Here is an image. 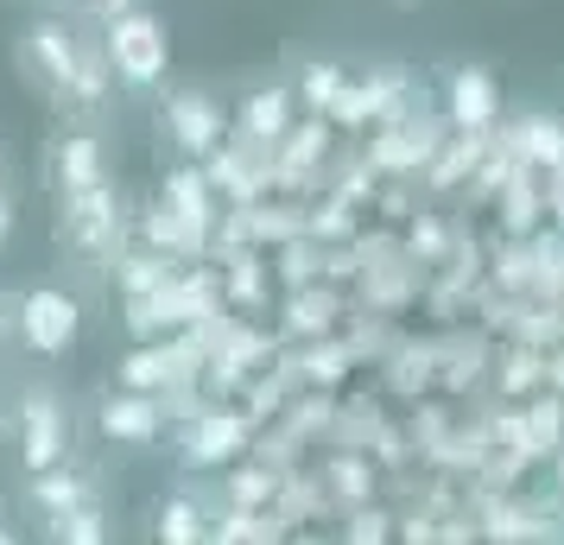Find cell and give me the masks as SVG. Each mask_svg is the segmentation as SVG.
Segmentation results:
<instances>
[{"label": "cell", "instance_id": "1", "mask_svg": "<svg viewBox=\"0 0 564 545\" xmlns=\"http://www.w3.org/2000/svg\"><path fill=\"white\" fill-rule=\"evenodd\" d=\"M52 241L57 254L83 266V273H108L121 248H128V204H121V184L102 178L89 190L52 197Z\"/></svg>", "mask_w": 564, "mask_h": 545}, {"label": "cell", "instance_id": "2", "mask_svg": "<svg viewBox=\"0 0 564 545\" xmlns=\"http://www.w3.org/2000/svg\"><path fill=\"white\" fill-rule=\"evenodd\" d=\"M7 342L32 362H64L83 342V298L57 280H26L7 292Z\"/></svg>", "mask_w": 564, "mask_h": 545}, {"label": "cell", "instance_id": "3", "mask_svg": "<svg viewBox=\"0 0 564 545\" xmlns=\"http://www.w3.org/2000/svg\"><path fill=\"white\" fill-rule=\"evenodd\" d=\"M102 52H108V70H115V89L121 96H159L165 77H172V26H165V13H153L147 0L108 13Z\"/></svg>", "mask_w": 564, "mask_h": 545}, {"label": "cell", "instance_id": "4", "mask_svg": "<svg viewBox=\"0 0 564 545\" xmlns=\"http://www.w3.org/2000/svg\"><path fill=\"white\" fill-rule=\"evenodd\" d=\"M0 438L13 450L20 476L70 464V406H64V393L52 381H20L7 413H0Z\"/></svg>", "mask_w": 564, "mask_h": 545}, {"label": "cell", "instance_id": "5", "mask_svg": "<svg viewBox=\"0 0 564 545\" xmlns=\"http://www.w3.org/2000/svg\"><path fill=\"white\" fill-rule=\"evenodd\" d=\"M77 52H83V32L64 20V13H26L20 32H13V64H20V77L39 102H64V83L77 70Z\"/></svg>", "mask_w": 564, "mask_h": 545}, {"label": "cell", "instance_id": "6", "mask_svg": "<svg viewBox=\"0 0 564 545\" xmlns=\"http://www.w3.org/2000/svg\"><path fill=\"white\" fill-rule=\"evenodd\" d=\"M159 140H165L172 159L209 165L229 140V108L209 89H159Z\"/></svg>", "mask_w": 564, "mask_h": 545}, {"label": "cell", "instance_id": "7", "mask_svg": "<svg viewBox=\"0 0 564 545\" xmlns=\"http://www.w3.org/2000/svg\"><path fill=\"white\" fill-rule=\"evenodd\" d=\"M39 165H45V190H52V197H70V190H89V184L115 178V153H108L102 121L64 115L52 128V140H45Z\"/></svg>", "mask_w": 564, "mask_h": 545}, {"label": "cell", "instance_id": "8", "mask_svg": "<svg viewBox=\"0 0 564 545\" xmlns=\"http://www.w3.org/2000/svg\"><path fill=\"white\" fill-rule=\"evenodd\" d=\"M299 115H305V108L292 96V83H260V89H248V96L229 108V133H241L254 153H273Z\"/></svg>", "mask_w": 564, "mask_h": 545}, {"label": "cell", "instance_id": "9", "mask_svg": "<svg viewBox=\"0 0 564 545\" xmlns=\"http://www.w3.org/2000/svg\"><path fill=\"white\" fill-rule=\"evenodd\" d=\"M96 494H102V476H96V469L57 464V469H39V476H26V489H20V508L39 520V533H52V526L70 514V508L96 501Z\"/></svg>", "mask_w": 564, "mask_h": 545}, {"label": "cell", "instance_id": "10", "mask_svg": "<svg viewBox=\"0 0 564 545\" xmlns=\"http://www.w3.org/2000/svg\"><path fill=\"white\" fill-rule=\"evenodd\" d=\"M96 432H102L108 444H121V450H147V444L165 438V406H159V393L115 388V393H102V406H96Z\"/></svg>", "mask_w": 564, "mask_h": 545}, {"label": "cell", "instance_id": "11", "mask_svg": "<svg viewBox=\"0 0 564 545\" xmlns=\"http://www.w3.org/2000/svg\"><path fill=\"white\" fill-rule=\"evenodd\" d=\"M444 115H451V128L457 133H482L501 121V83L488 77L482 64H457L451 77H444Z\"/></svg>", "mask_w": 564, "mask_h": 545}, {"label": "cell", "instance_id": "12", "mask_svg": "<svg viewBox=\"0 0 564 545\" xmlns=\"http://www.w3.org/2000/svg\"><path fill=\"white\" fill-rule=\"evenodd\" d=\"M108 102H115V70H108V52H102V39H83L77 70H70V83H64V102H57V115L102 121Z\"/></svg>", "mask_w": 564, "mask_h": 545}, {"label": "cell", "instance_id": "13", "mask_svg": "<svg viewBox=\"0 0 564 545\" xmlns=\"http://www.w3.org/2000/svg\"><path fill=\"white\" fill-rule=\"evenodd\" d=\"M159 204L172 209V216H184L191 229H209L216 222V178H209L204 165H172L165 178H159Z\"/></svg>", "mask_w": 564, "mask_h": 545}, {"label": "cell", "instance_id": "14", "mask_svg": "<svg viewBox=\"0 0 564 545\" xmlns=\"http://www.w3.org/2000/svg\"><path fill=\"white\" fill-rule=\"evenodd\" d=\"M241 444H248V425L235 413H204V418H191V438H184V457L197 469H223L241 457Z\"/></svg>", "mask_w": 564, "mask_h": 545}, {"label": "cell", "instance_id": "15", "mask_svg": "<svg viewBox=\"0 0 564 545\" xmlns=\"http://www.w3.org/2000/svg\"><path fill=\"white\" fill-rule=\"evenodd\" d=\"M153 539L159 545H204L209 539V508L191 489H172L153 508Z\"/></svg>", "mask_w": 564, "mask_h": 545}, {"label": "cell", "instance_id": "16", "mask_svg": "<svg viewBox=\"0 0 564 545\" xmlns=\"http://www.w3.org/2000/svg\"><path fill=\"white\" fill-rule=\"evenodd\" d=\"M513 153H520V165L564 172V121L558 115H527V121L513 128Z\"/></svg>", "mask_w": 564, "mask_h": 545}, {"label": "cell", "instance_id": "17", "mask_svg": "<svg viewBox=\"0 0 564 545\" xmlns=\"http://www.w3.org/2000/svg\"><path fill=\"white\" fill-rule=\"evenodd\" d=\"M115 280H121V292L128 298H153V292H165L172 286V254H128L121 248V260H115Z\"/></svg>", "mask_w": 564, "mask_h": 545}, {"label": "cell", "instance_id": "18", "mask_svg": "<svg viewBox=\"0 0 564 545\" xmlns=\"http://www.w3.org/2000/svg\"><path fill=\"white\" fill-rule=\"evenodd\" d=\"M45 539H64V545H102L108 539V514H102V494L96 501H83V508H70V514L57 520Z\"/></svg>", "mask_w": 564, "mask_h": 545}, {"label": "cell", "instance_id": "19", "mask_svg": "<svg viewBox=\"0 0 564 545\" xmlns=\"http://www.w3.org/2000/svg\"><path fill=\"white\" fill-rule=\"evenodd\" d=\"M172 374V362H165V349H133L128 362H121V388H140V393H153L159 381Z\"/></svg>", "mask_w": 564, "mask_h": 545}, {"label": "cell", "instance_id": "20", "mask_svg": "<svg viewBox=\"0 0 564 545\" xmlns=\"http://www.w3.org/2000/svg\"><path fill=\"white\" fill-rule=\"evenodd\" d=\"M336 89H343V70H336V64H311L305 89H292V96H299V108H317V115H324V108L336 102Z\"/></svg>", "mask_w": 564, "mask_h": 545}, {"label": "cell", "instance_id": "21", "mask_svg": "<svg viewBox=\"0 0 564 545\" xmlns=\"http://www.w3.org/2000/svg\"><path fill=\"white\" fill-rule=\"evenodd\" d=\"M13 229H20V204H13V190H0V248L13 241Z\"/></svg>", "mask_w": 564, "mask_h": 545}, {"label": "cell", "instance_id": "22", "mask_svg": "<svg viewBox=\"0 0 564 545\" xmlns=\"http://www.w3.org/2000/svg\"><path fill=\"white\" fill-rule=\"evenodd\" d=\"M381 533H387V514H375V508L356 514V526H349V539H381Z\"/></svg>", "mask_w": 564, "mask_h": 545}, {"label": "cell", "instance_id": "23", "mask_svg": "<svg viewBox=\"0 0 564 545\" xmlns=\"http://www.w3.org/2000/svg\"><path fill=\"white\" fill-rule=\"evenodd\" d=\"M70 13H96V20H108V13H121V7H133V0H64Z\"/></svg>", "mask_w": 564, "mask_h": 545}, {"label": "cell", "instance_id": "24", "mask_svg": "<svg viewBox=\"0 0 564 545\" xmlns=\"http://www.w3.org/2000/svg\"><path fill=\"white\" fill-rule=\"evenodd\" d=\"M552 482H558V514H564V444H558V469H552Z\"/></svg>", "mask_w": 564, "mask_h": 545}, {"label": "cell", "instance_id": "25", "mask_svg": "<svg viewBox=\"0 0 564 545\" xmlns=\"http://www.w3.org/2000/svg\"><path fill=\"white\" fill-rule=\"evenodd\" d=\"M0 342H7V292H0Z\"/></svg>", "mask_w": 564, "mask_h": 545}, {"label": "cell", "instance_id": "26", "mask_svg": "<svg viewBox=\"0 0 564 545\" xmlns=\"http://www.w3.org/2000/svg\"><path fill=\"white\" fill-rule=\"evenodd\" d=\"M0 545H13V526H0Z\"/></svg>", "mask_w": 564, "mask_h": 545}, {"label": "cell", "instance_id": "27", "mask_svg": "<svg viewBox=\"0 0 564 545\" xmlns=\"http://www.w3.org/2000/svg\"><path fill=\"white\" fill-rule=\"evenodd\" d=\"M0 190H7V165H0Z\"/></svg>", "mask_w": 564, "mask_h": 545}, {"label": "cell", "instance_id": "28", "mask_svg": "<svg viewBox=\"0 0 564 545\" xmlns=\"http://www.w3.org/2000/svg\"><path fill=\"white\" fill-rule=\"evenodd\" d=\"M558 222H564V197H558Z\"/></svg>", "mask_w": 564, "mask_h": 545}, {"label": "cell", "instance_id": "29", "mask_svg": "<svg viewBox=\"0 0 564 545\" xmlns=\"http://www.w3.org/2000/svg\"><path fill=\"white\" fill-rule=\"evenodd\" d=\"M32 7H52V0H32Z\"/></svg>", "mask_w": 564, "mask_h": 545}, {"label": "cell", "instance_id": "30", "mask_svg": "<svg viewBox=\"0 0 564 545\" xmlns=\"http://www.w3.org/2000/svg\"><path fill=\"white\" fill-rule=\"evenodd\" d=\"M400 7H419V0H400Z\"/></svg>", "mask_w": 564, "mask_h": 545}]
</instances>
